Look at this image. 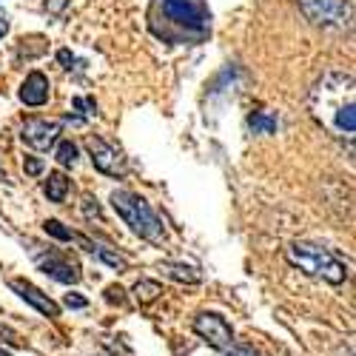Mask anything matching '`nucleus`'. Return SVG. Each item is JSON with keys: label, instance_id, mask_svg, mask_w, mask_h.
<instances>
[{"label": "nucleus", "instance_id": "nucleus-1", "mask_svg": "<svg viewBox=\"0 0 356 356\" xmlns=\"http://www.w3.org/2000/svg\"><path fill=\"white\" fill-rule=\"evenodd\" d=\"M111 205H114V211L123 217V222L137 236H143L145 243H154V245L165 243L163 220L154 214V209L148 205V200H143L140 194H131V191H114L111 194Z\"/></svg>", "mask_w": 356, "mask_h": 356}, {"label": "nucleus", "instance_id": "nucleus-2", "mask_svg": "<svg viewBox=\"0 0 356 356\" xmlns=\"http://www.w3.org/2000/svg\"><path fill=\"white\" fill-rule=\"evenodd\" d=\"M288 262L293 268L305 271L308 277H319L331 285H342L348 280V265L337 259L328 248L314 245V243H291L288 245Z\"/></svg>", "mask_w": 356, "mask_h": 356}, {"label": "nucleus", "instance_id": "nucleus-3", "mask_svg": "<svg viewBox=\"0 0 356 356\" xmlns=\"http://www.w3.org/2000/svg\"><path fill=\"white\" fill-rule=\"evenodd\" d=\"M160 9H163V17L183 29V32L188 35H197L202 38L205 32H209V20H211V12L205 9V3H200V0H160Z\"/></svg>", "mask_w": 356, "mask_h": 356}, {"label": "nucleus", "instance_id": "nucleus-4", "mask_svg": "<svg viewBox=\"0 0 356 356\" xmlns=\"http://www.w3.org/2000/svg\"><path fill=\"white\" fill-rule=\"evenodd\" d=\"M86 152L100 174H108V177H126L129 174V160L123 157V152L108 145L103 137H97V134L86 137Z\"/></svg>", "mask_w": 356, "mask_h": 356}, {"label": "nucleus", "instance_id": "nucleus-5", "mask_svg": "<svg viewBox=\"0 0 356 356\" xmlns=\"http://www.w3.org/2000/svg\"><path fill=\"white\" fill-rule=\"evenodd\" d=\"M300 12L316 26H345L350 20L348 0H300Z\"/></svg>", "mask_w": 356, "mask_h": 356}, {"label": "nucleus", "instance_id": "nucleus-6", "mask_svg": "<svg viewBox=\"0 0 356 356\" xmlns=\"http://www.w3.org/2000/svg\"><path fill=\"white\" fill-rule=\"evenodd\" d=\"M194 334L209 345L214 350H225L234 345V331H231V325L225 322V316L220 314H211V311H205V314H197L194 316Z\"/></svg>", "mask_w": 356, "mask_h": 356}, {"label": "nucleus", "instance_id": "nucleus-7", "mask_svg": "<svg viewBox=\"0 0 356 356\" xmlns=\"http://www.w3.org/2000/svg\"><path fill=\"white\" fill-rule=\"evenodd\" d=\"M32 257H35L38 268H40L46 277L63 282V285H77V282H80L77 262H72V259L63 257V254H57L54 248H49V251H32Z\"/></svg>", "mask_w": 356, "mask_h": 356}, {"label": "nucleus", "instance_id": "nucleus-8", "mask_svg": "<svg viewBox=\"0 0 356 356\" xmlns=\"http://www.w3.org/2000/svg\"><path fill=\"white\" fill-rule=\"evenodd\" d=\"M23 143L38 148V152H49V148L57 143V137H60V123L57 120H38V117H32V120L23 123V131H20Z\"/></svg>", "mask_w": 356, "mask_h": 356}, {"label": "nucleus", "instance_id": "nucleus-9", "mask_svg": "<svg viewBox=\"0 0 356 356\" xmlns=\"http://www.w3.org/2000/svg\"><path fill=\"white\" fill-rule=\"evenodd\" d=\"M9 288L20 296V300H26L29 305H32L35 311H40L43 316H49V319H57V316H60V305H57L49 293H43L40 288H35L32 282H26V280H12Z\"/></svg>", "mask_w": 356, "mask_h": 356}, {"label": "nucleus", "instance_id": "nucleus-10", "mask_svg": "<svg viewBox=\"0 0 356 356\" xmlns=\"http://www.w3.org/2000/svg\"><path fill=\"white\" fill-rule=\"evenodd\" d=\"M20 100L26 106H43L49 100V77L43 72H32L20 86Z\"/></svg>", "mask_w": 356, "mask_h": 356}, {"label": "nucleus", "instance_id": "nucleus-11", "mask_svg": "<svg viewBox=\"0 0 356 356\" xmlns=\"http://www.w3.org/2000/svg\"><path fill=\"white\" fill-rule=\"evenodd\" d=\"M160 271L177 282H186V285H197L200 282V271L194 265H186V262H163Z\"/></svg>", "mask_w": 356, "mask_h": 356}, {"label": "nucleus", "instance_id": "nucleus-12", "mask_svg": "<svg viewBox=\"0 0 356 356\" xmlns=\"http://www.w3.org/2000/svg\"><path fill=\"white\" fill-rule=\"evenodd\" d=\"M69 194V177L63 171H51L49 180H46V197L51 202H63Z\"/></svg>", "mask_w": 356, "mask_h": 356}, {"label": "nucleus", "instance_id": "nucleus-13", "mask_svg": "<svg viewBox=\"0 0 356 356\" xmlns=\"http://www.w3.org/2000/svg\"><path fill=\"white\" fill-rule=\"evenodd\" d=\"M160 293H163V285H160V282H154V280H140V282L134 285V300H137L140 305L154 302Z\"/></svg>", "mask_w": 356, "mask_h": 356}, {"label": "nucleus", "instance_id": "nucleus-14", "mask_svg": "<svg viewBox=\"0 0 356 356\" xmlns=\"http://www.w3.org/2000/svg\"><path fill=\"white\" fill-rule=\"evenodd\" d=\"M248 126L254 129V134H274L277 131V117H265V114H251L248 117Z\"/></svg>", "mask_w": 356, "mask_h": 356}, {"label": "nucleus", "instance_id": "nucleus-15", "mask_svg": "<svg viewBox=\"0 0 356 356\" xmlns=\"http://www.w3.org/2000/svg\"><path fill=\"white\" fill-rule=\"evenodd\" d=\"M54 157H57V163H60V165H74L77 163V145L72 140H60V143H57Z\"/></svg>", "mask_w": 356, "mask_h": 356}, {"label": "nucleus", "instance_id": "nucleus-16", "mask_svg": "<svg viewBox=\"0 0 356 356\" xmlns=\"http://www.w3.org/2000/svg\"><path fill=\"white\" fill-rule=\"evenodd\" d=\"M97 257L108 265V268H114V271H126V268H129V259H126V257H120L117 251H111V248H106V245H100V248H97Z\"/></svg>", "mask_w": 356, "mask_h": 356}, {"label": "nucleus", "instance_id": "nucleus-17", "mask_svg": "<svg viewBox=\"0 0 356 356\" xmlns=\"http://www.w3.org/2000/svg\"><path fill=\"white\" fill-rule=\"evenodd\" d=\"M43 228H46V234L49 236H54V240H60V243H72V228H66L60 220H46L43 222Z\"/></svg>", "mask_w": 356, "mask_h": 356}, {"label": "nucleus", "instance_id": "nucleus-18", "mask_svg": "<svg viewBox=\"0 0 356 356\" xmlns=\"http://www.w3.org/2000/svg\"><path fill=\"white\" fill-rule=\"evenodd\" d=\"M23 168H26L29 177H40L43 168H46V163H43L40 157H26V160H23Z\"/></svg>", "mask_w": 356, "mask_h": 356}, {"label": "nucleus", "instance_id": "nucleus-19", "mask_svg": "<svg viewBox=\"0 0 356 356\" xmlns=\"http://www.w3.org/2000/svg\"><path fill=\"white\" fill-rule=\"evenodd\" d=\"M83 214H86L88 220H100V205H97L95 197H86V200H83Z\"/></svg>", "mask_w": 356, "mask_h": 356}, {"label": "nucleus", "instance_id": "nucleus-20", "mask_svg": "<svg viewBox=\"0 0 356 356\" xmlns=\"http://www.w3.org/2000/svg\"><path fill=\"white\" fill-rule=\"evenodd\" d=\"M106 300L108 302H117V305H126V291L120 285H108L106 288Z\"/></svg>", "mask_w": 356, "mask_h": 356}, {"label": "nucleus", "instance_id": "nucleus-21", "mask_svg": "<svg viewBox=\"0 0 356 356\" xmlns=\"http://www.w3.org/2000/svg\"><path fill=\"white\" fill-rule=\"evenodd\" d=\"M225 356H259V350H254L251 345H231Z\"/></svg>", "mask_w": 356, "mask_h": 356}, {"label": "nucleus", "instance_id": "nucleus-22", "mask_svg": "<svg viewBox=\"0 0 356 356\" xmlns=\"http://www.w3.org/2000/svg\"><path fill=\"white\" fill-rule=\"evenodd\" d=\"M66 308H86L88 305V300H86V296H80V293H66Z\"/></svg>", "mask_w": 356, "mask_h": 356}, {"label": "nucleus", "instance_id": "nucleus-23", "mask_svg": "<svg viewBox=\"0 0 356 356\" xmlns=\"http://www.w3.org/2000/svg\"><path fill=\"white\" fill-rule=\"evenodd\" d=\"M63 3H66V0H54V3H51L49 9H51V12H60V6H63Z\"/></svg>", "mask_w": 356, "mask_h": 356}, {"label": "nucleus", "instance_id": "nucleus-24", "mask_svg": "<svg viewBox=\"0 0 356 356\" xmlns=\"http://www.w3.org/2000/svg\"><path fill=\"white\" fill-rule=\"evenodd\" d=\"M6 32H9V23H6V20H0V38H3Z\"/></svg>", "mask_w": 356, "mask_h": 356}, {"label": "nucleus", "instance_id": "nucleus-25", "mask_svg": "<svg viewBox=\"0 0 356 356\" xmlns=\"http://www.w3.org/2000/svg\"><path fill=\"white\" fill-rule=\"evenodd\" d=\"M0 356H12V353H9V350H3V348H0Z\"/></svg>", "mask_w": 356, "mask_h": 356}]
</instances>
